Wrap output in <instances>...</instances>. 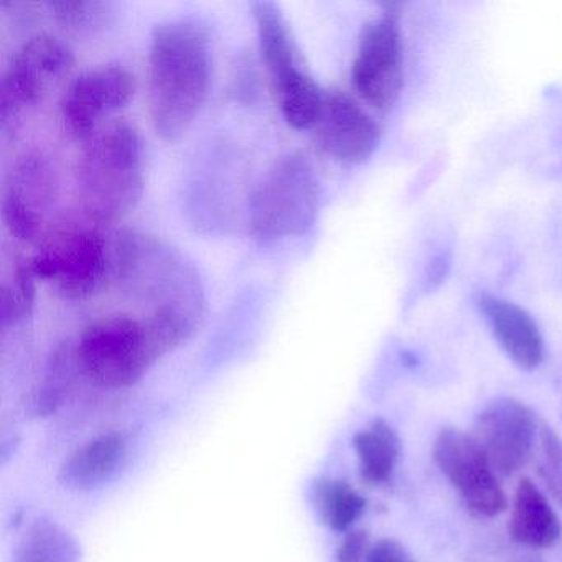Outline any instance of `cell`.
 Masks as SVG:
<instances>
[{
	"mask_svg": "<svg viewBox=\"0 0 562 562\" xmlns=\"http://www.w3.org/2000/svg\"><path fill=\"white\" fill-rule=\"evenodd\" d=\"M212 75L210 35L192 19L156 25L150 35L147 103L157 136L180 139L209 97Z\"/></svg>",
	"mask_w": 562,
	"mask_h": 562,
	"instance_id": "6da1fadb",
	"label": "cell"
},
{
	"mask_svg": "<svg viewBox=\"0 0 562 562\" xmlns=\"http://www.w3.org/2000/svg\"><path fill=\"white\" fill-rule=\"evenodd\" d=\"M111 278L146 305L153 317H169L199 327L203 315L202 282L195 266L169 243L123 229L110 243Z\"/></svg>",
	"mask_w": 562,
	"mask_h": 562,
	"instance_id": "7a4b0ae2",
	"label": "cell"
},
{
	"mask_svg": "<svg viewBox=\"0 0 562 562\" xmlns=\"http://www.w3.org/2000/svg\"><path fill=\"white\" fill-rule=\"evenodd\" d=\"M81 209L94 223L130 215L144 190L143 143L126 120L111 121L85 139L77 164Z\"/></svg>",
	"mask_w": 562,
	"mask_h": 562,
	"instance_id": "3957f363",
	"label": "cell"
},
{
	"mask_svg": "<svg viewBox=\"0 0 562 562\" xmlns=\"http://www.w3.org/2000/svg\"><path fill=\"white\" fill-rule=\"evenodd\" d=\"M179 347L156 318L111 315L85 328L77 357L81 370L103 387L136 383L167 351Z\"/></svg>",
	"mask_w": 562,
	"mask_h": 562,
	"instance_id": "277c9868",
	"label": "cell"
},
{
	"mask_svg": "<svg viewBox=\"0 0 562 562\" xmlns=\"http://www.w3.org/2000/svg\"><path fill=\"white\" fill-rule=\"evenodd\" d=\"M251 11L262 64L268 70L272 94L282 117L294 130L315 127L325 91L308 71L281 8L274 2L261 0L252 2Z\"/></svg>",
	"mask_w": 562,
	"mask_h": 562,
	"instance_id": "5b68a950",
	"label": "cell"
},
{
	"mask_svg": "<svg viewBox=\"0 0 562 562\" xmlns=\"http://www.w3.org/2000/svg\"><path fill=\"white\" fill-rule=\"evenodd\" d=\"M321 206V183L304 154H289L268 170L249 203L256 238H291L311 232Z\"/></svg>",
	"mask_w": 562,
	"mask_h": 562,
	"instance_id": "8992f818",
	"label": "cell"
},
{
	"mask_svg": "<svg viewBox=\"0 0 562 562\" xmlns=\"http://www.w3.org/2000/svg\"><path fill=\"white\" fill-rule=\"evenodd\" d=\"M35 278L60 297L83 301L97 294L111 276L110 241L90 226L54 229L31 259Z\"/></svg>",
	"mask_w": 562,
	"mask_h": 562,
	"instance_id": "52a82bcc",
	"label": "cell"
},
{
	"mask_svg": "<svg viewBox=\"0 0 562 562\" xmlns=\"http://www.w3.org/2000/svg\"><path fill=\"white\" fill-rule=\"evenodd\" d=\"M358 97L376 111H387L403 90V34L400 5H383L361 29L351 65Z\"/></svg>",
	"mask_w": 562,
	"mask_h": 562,
	"instance_id": "ba28073f",
	"label": "cell"
},
{
	"mask_svg": "<svg viewBox=\"0 0 562 562\" xmlns=\"http://www.w3.org/2000/svg\"><path fill=\"white\" fill-rule=\"evenodd\" d=\"M74 52L50 34L29 38L12 58L0 81V121L14 123L27 108L35 106L55 81L74 67Z\"/></svg>",
	"mask_w": 562,
	"mask_h": 562,
	"instance_id": "9c48e42d",
	"label": "cell"
},
{
	"mask_svg": "<svg viewBox=\"0 0 562 562\" xmlns=\"http://www.w3.org/2000/svg\"><path fill=\"white\" fill-rule=\"evenodd\" d=\"M432 457L470 512L482 518H495L505 512L508 503L498 473L472 434L452 427L440 430Z\"/></svg>",
	"mask_w": 562,
	"mask_h": 562,
	"instance_id": "30bf717a",
	"label": "cell"
},
{
	"mask_svg": "<svg viewBox=\"0 0 562 562\" xmlns=\"http://www.w3.org/2000/svg\"><path fill=\"white\" fill-rule=\"evenodd\" d=\"M136 93V78L121 65H101L75 78L61 100V121L68 133L88 139L103 120L121 110Z\"/></svg>",
	"mask_w": 562,
	"mask_h": 562,
	"instance_id": "8fae6325",
	"label": "cell"
},
{
	"mask_svg": "<svg viewBox=\"0 0 562 562\" xmlns=\"http://www.w3.org/2000/svg\"><path fill=\"white\" fill-rule=\"evenodd\" d=\"M472 436L496 473L509 476L522 469L531 457L536 417L521 401L502 397L483 407Z\"/></svg>",
	"mask_w": 562,
	"mask_h": 562,
	"instance_id": "7c38bea8",
	"label": "cell"
},
{
	"mask_svg": "<svg viewBox=\"0 0 562 562\" xmlns=\"http://www.w3.org/2000/svg\"><path fill=\"white\" fill-rule=\"evenodd\" d=\"M322 149L345 166L367 162L376 153L381 130L355 98L338 88L325 91L317 124Z\"/></svg>",
	"mask_w": 562,
	"mask_h": 562,
	"instance_id": "4fadbf2b",
	"label": "cell"
},
{
	"mask_svg": "<svg viewBox=\"0 0 562 562\" xmlns=\"http://www.w3.org/2000/svg\"><path fill=\"white\" fill-rule=\"evenodd\" d=\"M55 196V177L41 154L19 160L2 199V218L12 236L32 241L41 233L45 213Z\"/></svg>",
	"mask_w": 562,
	"mask_h": 562,
	"instance_id": "5bb4252c",
	"label": "cell"
},
{
	"mask_svg": "<svg viewBox=\"0 0 562 562\" xmlns=\"http://www.w3.org/2000/svg\"><path fill=\"white\" fill-rule=\"evenodd\" d=\"M475 305L492 328L493 337L516 367L531 371L542 363L544 338L525 308L490 292H479Z\"/></svg>",
	"mask_w": 562,
	"mask_h": 562,
	"instance_id": "9a60e30c",
	"label": "cell"
},
{
	"mask_svg": "<svg viewBox=\"0 0 562 562\" xmlns=\"http://www.w3.org/2000/svg\"><path fill=\"white\" fill-rule=\"evenodd\" d=\"M513 541L526 548H551L561 539L562 525L544 493L529 479L519 480L508 522Z\"/></svg>",
	"mask_w": 562,
	"mask_h": 562,
	"instance_id": "2e32d148",
	"label": "cell"
},
{
	"mask_svg": "<svg viewBox=\"0 0 562 562\" xmlns=\"http://www.w3.org/2000/svg\"><path fill=\"white\" fill-rule=\"evenodd\" d=\"M124 453L126 439L121 434H103L78 449L68 459L61 469V483L80 492L94 488L116 472L123 462Z\"/></svg>",
	"mask_w": 562,
	"mask_h": 562,
	"instance_id": "e0dca14e",
	"label": "cell"
},
{
	"mask_svg": "<svg viewBox=\"0 0 562 562\" xmlns=\"http://www.w3.org/2000/svg\"><path fill=\"white\" fill-rule=\"evenodd\" d=\"M353 446L361 479L371 486L387 482L401 456V440L396 430L383 419H374L367 429L355 436Z\"/></svg>",
	"mask_w": 562,
	"mask_h": 562,
	"instance_id": "ac0fdd59",
	"label": "cell"
},
{
	"mask_svg": "<svg viewBox=\"0 0 562 562\" xmlns=\"http://www.w3.org/2000/svg\"><path fill=\"white\" fill-rule=\"evenodd\" d=\"M315 506L325 525L335 531H347L363 515V496L341 480H321L315 486Z\"/></svg>",
	"mask_w": 562,
	"mask_h": 562,
	"instance_id": "d6986e66",
	"label": "cell"
},
{
	"mask_svg": "<svg viewBox=\"0 0 562 562\" xmlns=\"http://www.w3.org/2000/svg\"><path fill=\"white\" fill-rule=\"evenodd\" d=\"M47 8L61 27L81 35L101 31L116 15V5L100 0H60L48 2Z\"/></svg>",
	"mask_w": 562,
	"mask_h": 562,
	"instance_id": "ffe728a7",
	"label": "cell"
},
{
	"mask_svg": "<svg viewBox=\"0 0 562 562\" xmlns=\"http://www.w3.org/2000/svg\"><path fill=\"white\" fill-rule=\"evenodd\" d=\"M15 562H77V549L70 536L50 522H42L25 538Z\"/></svg>",
	"mask_w": 562,
	"mask_h": 562,
	"instance_id": "44dd1931",
	"label": "cell"
},
{
	"mask_svg": "<svg viewBox=\"0 0 562 562\" xmlns=\"http://www.w3.org/2000/svg\"><path fill=\"white\" fill-rule=\"evenodd\" d=\"M35 274L31 262H21L14 274L2 285L0 321L2 325H18L31 317L35 304Z\"/></svg>",
	"mask_w": 562,
	"mask_h": 562,
	"instance_id": "7402d4cb",
	"label": "cell"
},
{
	"mask_svg": "<svg viewBox=\"0 0 562 562\" xmlns=\"http://www.w3.org/2000/svg\"><path fill=\"white\" fill-rule=\"evenodd\" d=\"M538 472L552 502L562 508V437L549 426L539 430Z\"/></svg>",
	"mask_w": 562,
	"mask_h": 562,
	"instance_id": "603a6c76",
	"label": "cell"
},
{
	"mask_svg": "<svg viewBox=\"0 0 562 562\" xmlns=\"http://www.w3.org/2000/svg\"><path fill=\"white\" fill-rule=\"evenodd\" d=\"M370 549L367 532H350L341 542L340 549H338L337 562H367Z\"/></svg>",
	"mask_w": 562,
	"mask_h": 562,
	"instance_id": "cb8c5ba5",
	"label": "cell"
},
{
	"mask_svg": "<svg viewBox=\"0 0 562 562\" xmlns=\"http://www.w3.org/2000/svg\"><path fill=\"white\" fill-rule=\"evenodd\" d=\"M367 562H413L406 549L393 539H381L371 546Z\"/></svg>",
	"mask_w": 562,
	"mask_h": 562,
	"instance_id": "d4e9b609",
	"label": "cell"
},
{
	"mask_svg": "<svg viewBox=\"0 0 562 562\" xmlns=\"http://www.w3.org/2000/svg\"><path fill=\"white\" fill-rule=\"evenodd\" d=\"M526 562H541V559H538V558H529V559H526Z\"/></svg>",
	"mask_w": 562,
	"mask_h": 562,
	"instance_id": "484cf974",
	"label": "cell"
}]
</instances>
